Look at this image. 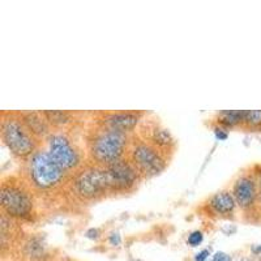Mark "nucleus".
Wrapping results in <instances>:
<instances>
[{
	"label": "nucleus",
	"mask_w": 261,
	"mask_h": 261,
	"mask_svg": "<svg viewBox=\"0 0 261 261\" xmlns=\"http://www.w3.org/2000/svg\"><path fill=\"white\" fill-rule=\"evenodd\" d=\"M2 213L16 221L30 220L34 214V197L32 187L25 178L8 176L0 186Z\"/></svg>",
	"instance_id": "7ed1b4c3"
},
{
	"label": "nucleus",
	"mask_w": 261,
	"mask_h": 261,
	"mask_svg": "<svg viewBox=\"0 0 261 261\" xmlns=\"http://www.w3.org/2000/svg\"><path fill=\"white\" fill-rule=\"evenodd\" d=\"M45 115L46 120L51 128H55L57 130H63L71 124H73L76 120V114L71 111L64 110H45L42 111Z\"/></svg>",
	"instance_id": "4468645a"
},
{
	"label": "nucleus",
	"mask_w": 261,
	"mask_h": 261,
	"mask_svg": "<svg viewBox=\"0 0 261 261\" xmlns=\"http://www.w3.org/2000/svg\"><path fill=\"white\" fill-rule=\"evenodd\" d=\"M0 136L11 154L18 160L27 161L39 149V140L33 136L18 113H3Z\"/></svg>",
	"instance_id": "20e7f679"
},
{
	"label": "nucleus",
	"mask_w": 261,
	"mask_h": 261,
	"mask_svg": "<svg viewBox=\"0 0 261 261\" xmlns=\"http://www.w3.org/2000/svg\"><path fill=\"white\" fill-rule=\"evenodd\" d=\"M71 191L74 197L85 202L97 201L105 197L110 193L105 167L89 163L74 172L71 180Z\"/></svg>",
	"instance_id": "39448f33"
},
{
	"label": "nucleus",
	"mask_w": 261,
	"mask_h": 261,
	"mask_svg": "<svg viewBox=\"0 0 261 261\" xmlns=\"http://www.w3.org/2000/svg\"><path fill=\"white\" fill-rule=\"evenodd\" d=\"M244 110H225L217 116V123L223 128L243 127Z\"/></svg>",
	"instance_id": "2eb2a0df"
},
{
	"label": "nucleus",
	"mask_w": 261,
	"mask_h": 261,
	"mask_svg": "<svg viewBox=\"0 0 261 261\" xmlns=\"http://www.w3.org/2000/svg\"><path fill=\"white\" fill-rule=\"evenodd\" d=\"M20 118L27 125L28 129L33 134V136L38 139L39 141L46 140L48 135L53 132L51 130V125L46 120L45 115L42 111H21Z\"/></svg>",
	"instance_id": "ddd939ff"
},
{
	"label": "nucleus",
	"mask_w": 261,
	"mask_h": 261,
	"mask_svg": "<svg viewBox=\"0 0 261 261\" xmlns=\"http://www.w3.org/2000/svg\"><path fill=\"white\" fill-rule=\"evenodd\" d=\"M211 256V251L209 249H201L200 252L196 253L195 261H206Z\"/></svg>",
	"instance_id": "412c9836"
},
{
	"label": "nucleus",
	"mask_w": 261,
	"mask_h": 261,
	"mask_svg": "<svg viewBox=\"0 0 261 261\" xmlns=\"http://www.w3.org/2000/svg\"><path fill=\"white\" fill-rule=\"evenodd\" d=\"M132 137L124 132L98 125L86 139V150L90 163L107 166L127 157Z\"/></svg>",
	"instance_id": "f257e3e1"
},
{
	"label": "nucleus",
	"mask_w": 261,
	"mask_h": 261,
	"mask_svg": "<svg viewBox=\"0 0 261 261\" xmlns=\"http://www.w3.org/2000/svg\"><path fill=\"white\" fill-rule=\"evenodd\" d=\"M143 115L140 111H106L99 114L97 124L129 135L141 122Z\"/></svg>",
	"instance_id": "9d476101"
},
{
	"label": "nucleus",
	"mask_w": 261,
	"mask_h": 261,
	"mask_svg": "<svg viewBox=\"0 0 261 261\" xmlns=\"http://www.w3.org/2000/svg\"><path fill=\"white\" fill-rule=\"evenodd\" d=\"M46 141V149L51 157L68 172H77L84 167V154L77 144L64 130H53Z\"/></svg>",
	"instance_id": "0eeeda50"
},
{
	"label": "nucleus",
	"mask_w": 261,
	"mask_h": 261,
	"mask_svg": "<svg viewBox=\"0 0 261 261\" xmlns=\"http://www.w3.org/2000/svg\"><path fill=\"white\" fill-rule=\"evenodd\" d=\"M242 128L261 132V110H244L243 127Z\"/></svg>",
	"instance_id": "f3484780"
},
{
	"label": "nucleus",
	"mask_w": 261,
	"mask_h": 261,
	"mask_svg": "<svg viewBox=\"0 0 261 261\" xmlns=\"http://www.w3.org/2000/svg\"><path fill=\"white\" fill-rule=\"evenodd\" d=\"M231 192L235 197L238 208H241L246 214H251L253 220L260 218V196H258V186L253 170L243 172L238 176L232 184Z\"/></svg>",
	"instance_id": "6e6552de"
},
{
	"label": "nucleus",
	"mask_w": 261,
	"mask_h": 261,
	"mask_svg": "<svg viewBox=\"0 0 261 261\" xmlns=\"http://www.w3.org/2000/svg\"><path fill=\"white\" fill-rule=\"evenodd\" d=\"M143 139H145L151 145H154L155 148L160 149L166 155L172 154L174 150H175L176 140L174 139V136H172L169 129H166V128L160 124H151L148 128L146 136H143Z\"/></svg>",
	"instance_id": "f8f14e48"
},
{
	"label": "nucleus",
	"mask_w": 261,
	"mask_h": 261,
	"mask_svg": "<svg viewBox=\"0 0 261 261\" xmlns=\"http://www.w3.org/2000/svg\"><path fill=\"white\" fill-rule=\"evenodd\" d=\"M206 206L212 214L222 218L234 216L238 208L234 195L230 190H222L212 195L206 202Z\"/></svg>",
	"instance_id": "9b49d317"
},
{
	"label": "nucleus",
	"mask_w": 261,
	"mask_h": 261,
	"mask_svg": "<svg viewBox=\"0 0 261 261\" xmlns=\"http://www.w3.org/2000/svg\"><path fill=\"white\" fill-rule=\"evenodd\" d=\"M127 157L143 178H153L166 169L169 155L151 145L143 137L132 139Z\"/></svg>",
	"instance_id": "423d86ee"
},
{
	"label": "nucleus",
	"mask_w": 261,
	"mask_h": 261,
	"mask_svg": "<svg viewBox=\"0 0 261 261\" xmlns=\"http://www.w3.org/2000/svg\"><path fill=\"white\" fill-rule=\"evenodd\" d=\"M211 261H231V257L225 252H216Z\"/></svg>",
	"instance_id": "4be33fe9"
},
{
	"label": "nucleus",
	"mask_w": 261,
	"mask_h": 261,
	"mask_svg": "<svg viewBox=\"0 0 261 261\" xmlns=\"http://www.w3.org/2000/svg\"><path fill=\"white\" fill-rule=\"evenodd\" d=\"M68 175L46 148H39L25 161L24 178L33 190L41 192L57 190L67 181Z\"/></svg>",
	"instance_id": "f03ea898"
},
{
	"label": "nucleus",
	"mask_w": 261,
	"mask_h": 261,
	"mask_svg": "<svg viewBox=\"0 0 261 261\" xmlns=\"http://www.w3.org/2000/svg\"><path fill=\"white\" fill-rule=\"evenodd\" d=\"M65 261H74V260H71V258H67V260Z\"/></svg>",
	"instance_id": "b1692460"
},
{
	"label": "nucleus",
	"mask_w": 261,
	"mask_h": 261,
	"mask_svg": "<svg viewBox=\"0 0 261 261\" xmlns=\"http://www.w3.org/2000/svg\"><path fill=\"white\" fill-rule=\"evenodd\" d=\"M214 135H216V137L220 140V141L226 140L228 137V134H227V130H226V128L221 127V125H217V127L214 128Z\"/></svg>",
	"instance_id": "6ab92c4d"
},
{
	"label": "nucleus",
	"mask_w": 261,
	"mask_h": 261,
	"mask_svg": "<svg viewBox=\"0 0 261 261\" xmlns=\"http://www.w3.org/2000/svg\"><path fill=\"white\" fill-rule=\"evenodd\" d=\"M202 241H204V234L200 230H195L187 238V243L191 247H199L202 243Z\"/></svg>",
	"instance_id": "a211bd4d"
},
{
	"label": "nucleus",
	"mask_w": 261,
	"mask_h": 261,
	"mask_svg": "<svg viewBox=\"0 0 261 261\" xmlns=\"http://www.w3.org/2000/svg\"><path fill=\"white\" fill-rule=\"evenodd\" d=\"M25 253L32 260H41L46 255V246L42 242L41 238H30L29 241L25 243Z\"/></svg>",
	"instance_id": "dca6fc26"
},
{
	"label": "nucleus",
	"mask_w": 261,
	"mask_h": 261,
	"mask_svg": "<svg viewBox=\"0 0 261 261\" xmlns=\"http://www.w3.org/2000/svg\"><path fill=\"white\" fill-rule=\"evenodd\" d=\"M105 167L110 193H125L134 190L139 181L143 179L134 163L128 157L122 158L116 162Z\"/></svg>",
	"instance_id": "1a4fd4ad"
},
{
	"label": "nucleus",
	"mask_w": 261,
	"mask_h": 261,
	"mask_svg": "<svg viewBox=\"0 0 261 261\" xmlns=\"http://www.w3.org/2000/svg\"><path fill=\"white\" fill-rule=\"evenodd\" d=\"M109 241H110V243L113 244V246H119V244L122 243V238H120V235H119L118 232H113V234L109 237Z\"/></svg>",
	"instance_id": "5701e85b"
},
{
	"label": "nucleus",
	"mask_w": 261,
	"mask_h": 261,
	"mask_svg": "<svg viewBox=\"0 0 261 261\" xmlns=\"http://www.w3.org/2000/svg\"><path fill=\"white\" fill-rule=\"evenodd\" d=\"M253 172H255L256 175V180H257V186H258V196H260V205H261V165H255L252 167Z\"/></svg>",
	"instance_id": "aec40b11"
}]
</instances>
